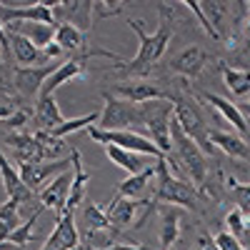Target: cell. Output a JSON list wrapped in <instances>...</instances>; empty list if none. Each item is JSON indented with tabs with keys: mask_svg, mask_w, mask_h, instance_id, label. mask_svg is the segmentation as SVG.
<instances>
[{
	"mask_svg": "<svg viewBox=\"0 0 250 250\" xmlns=\"http://www.w3.org/2000/svg\"><path fill=\"white\" fill-rule=\"evenodd\" d=\"M158 168V185H153V203H170L173 208L180 205V208H188V210H198V208H203V203L208 200L203 195L200 188H195L193 183H188L183 178H175L170 173V165L168 160H158L155 163Z\"/></svg>",
	"mask_w": 250,
	"mask_h": 250,
	"instance_id": "6da1fadb",
	"label": "cell"
},
{
	"mask_svg": "<svg viewBox=\"0 0 250 250\" xmlns=\"http://www.w3.org/2000/svg\"><path fill=\"white\" fill-rule=\"evenodd\" d=\"M128 28L138 35V53L133 60H125L120 62L118 68H125L130 73H143L148 65H155V62L163 58V53L168 50L170 40H173V30H168L165 25H158L155 33H145L143 30V20H135V18H128Z\"/></svg>",
	"mask_w": 250,
	"mask_h": 250,
	"instance_id": "7a4b0ae2",
	"label": "cell"
},
{
	"mask_svg": "<svg viewBox=\"0 0 250 250\" xmlns=\"http://www.w3.org/2000/svg\"><path fill=\"white\" fill-rule=\"evenodd\" d=\"M170 138H173V150L175 155H168L170 168H178L195 183V188H203L205 185V178H208V163H205V153L198 148V143L193 138H188L183 133V128L178 125V120L173 118V125H170Z\"/></svg>",
	"mask_w": 250,
	"mask_h": 250,
	"instance_id": "3957f363",
	"label": "cell"
},
{
	"mask_svg": "<svg viewBox=\"0 0 250 250\" xmlns=\"http://www.w3.org/2000/svg\"><path fill=\"white\" fill-rule=\"evenodd\" d=\"M143 113V128L148 133V140L158 145V150L168 158L173 155V138H170V125L175 118V105L170 98L165 100H150L140 105Z\"/></svg>",
	"mask_w": 250,
	"mask_h": 250,
	"instance_id": "277c9868",
	"label": "cell"
},
{
	"mask_svg": "<svg viewBox=\"0 0 250 250\" xmlns=\"http://www.w3.org/2000/svg\"><path fill=\"white\" fill-rule=\"evenodd\" d=\"M103 100H105V108L100 113V120L95 128L100 130H128V128H143V113L140 105H133V103L115 98L113 93H103Z\"/></svg>",
	"mask_w": 250,
	"mask_h": 250,
	"instance_id": "5b68a950",
	"label": "cell"
},
{
	"mask_svg": "<svg viewBox=\"0 0 250 250\" xmlns=\"http://www.w3.org/2000/svg\"><path fill=\"white\" fill-rule=\"evenodd\" d=\"M88 135L98 143V145H115V148H123V150H130V153H138V155H153L155 160H163L165 155L158 150V145L153 140H148L145 135L135 133V130H100L95 125L88 128Z\"/></svg>",
	"mask_w": 250,
	"mask_h": 250,
	"instance_id": "8992f818",
	"label": "cell"
},
{
	"mask_svg": "<svg viewBox=\"0 0 250 250\" xmlns=\"http://www.w3.org/2000/svg\"><path fill=\"white\" fill-rule=\"evenodd\" d=\"M173 105H175V120H178L180 128H183V133L188 138H193L198 143V148L205 155H215V148L210 145V140H208V133H210V130H208L205 118L200 115L195 103L190 98H175Z\"/></svg>",
	"mask_w": 250,
	"mask_h": 250,
	"instance_id": "52a82bcc",
	"label": "cell"
},
{
	"mask_svg": "<svg viewBox=\"0 0 250 250\" xmlns=\"http://www.w3.org/2000/svg\"><path fill=\"white\" fill-rule=\"evenodd\" d=\"M5 143L13 148V155L18 165H28V163H45V158L60 155L62 148H48L45 143H40L33 133H13L5 138Z\"/></svg>",
	"mask_w": 250,
	"mask_h": 250,
	"instance_id": "ba28073f",
	"label": "cell"
},
{
	"mask_svg": "<svg viewBox=\"0 0 250 250\" xmlns=\"http://www.w3.org/2000/svg\"><path fill=\"white\" fill-rule=\"evenodd\" d=\"M68 168H73V160L70 158H58V160H45V163H28V165H20L18 173H20V180L28 188L30 193H40L45 188V180L48 178H58L62 173H68Z\"/></svg>",
	"mask_w": 250,
	"mask_h": 250,
	"instance_id": "9c48e42d",
	"label": "cell"
},
{
	"mask_svg": "<svg viewBox=\"0 0 250 250\" xmlns=\"http://www.w3.org/2000/svg\"><path fill=\"white\" fill-rule=\"evenodd\" d=\"M53 0H40L33 5H20V8H10L5 3H0V20L5 25L13 23H45V25H58L55 15H53Z\"/></svg>",
	"mask_w": 250,
	"mask_h": 250,
	"instance_id": "30bf717a",
	"label": "cell"
},
{
	"mask_svg": "<svg viewBox=\"0 0 250 250\" xmlns=\"http://www.w3.org/2000/svg\"><path fill=\"white\" fill-rule=\"evenodd\" d=\"M115 98H123L133 103V105H143V103L165 100L170 95L153 80H125V83H115Z\"/></svg>",
	"mask_w": 250,
	"mask_h": 250,
	"instance_id": "8fae6325",
	"label": "cell"
},
{
	"mask_svg": "<svg viewBox=\"0 0 250 250\" xmlns=\"http://www.w3.org/2000/svg\"><path fill=\"white\" fill-rule=\"evenodd\" d=\"M80 248V235H78V228H75V213L65 210L58 220L50 238L43 243L40 250H78Z\"/></svg>",
	"mask_w": 250,
	"mask_h": 250,
	"instance_id": "7c38bea8",
	"label": "cell"
},
{
	"mask_svg": "<svg viewBox=\"0 0 250 250\" xmlns=\"http://www.w3.org/2000/svg\"><path fill=\"white\" fill-rule=\"evenodd\" d=\"M58 70V65H50V62H45V65H30V68H15V90L23 95V98H35L40 95V90H43V85L48 83V78Z\"/></svg>",
	"mask_w": 250,
	"mask_h": 250,
	"instance_id": "4fadbf2b",
	"label": "cell"
},
{
	"mask_svg": "<svg viewBox=\"0 0 250 250\" xmlns=\"http://www.w3.org/2000/svg\"><path fill=\"white\" fill-rule=\"evenodd\" d=\"M93 5L90 0H60L53 8V15L60 18L65 25H75L80 33H88L93 28Z\"/></svg>",
	"mask_w": 250,
	"mask_h": 250,
	"instance_id": "5bb4252c",
	"label": "cell"
},
{
	"mask_svg": "<svg viewBox=\"0 0 250 250\" xmlns=\"http://www.w3.org/2000/svg\"><path fill=\"white\" fill-rule=\"evenodd\" d=\"M70 185H73V173H62L58 178H53L43 190L38 193V200L43 208H53L55 210V220L65 213L68 205V195H70Z\"/></svg>",
	"mask_w": 250,
	"mask_h": 250,
	"instance_id": "9a60e30c",
	"label": "cell"
},
{
	"mask_svg": "<svg viewBox=\"0 0 250 250\" xmlns=\"http://www.w3.org/2000/svg\"><path fill=\"white\" fill-rule=\"evenodd\" d=\"M208 60H210V55H208L200 45H190V48H185L178 58L170 60V70L185 80H195L203 68L208 65Z\"/></svg>",
	"mask_w": 250,
	"mask_h": 250,
	"instance_id": "2e32d148",
	"label": "cell"
},
{
	"mask_svg": "<svg viewBox=\"0 0 250 250\" xmlns=\"http://www.w3.org/2000/svg\"><path fill=\"white\" fill-rule=\"evenodd\" d=\"M148 200H135V198H113L110 205L105 208L108 218L113 223V230H125L135 223V215L140 208H148Z\"/></svg>",
	"mask_w": 250,
	"mask_h": 250,
	"instance_id": "e0dca14e",
	"label": "cell"
},
{
	"mask_svg": "<svg viewBox=\"0 0 250 250\" xmlns=\"http://www.w3.org/2000/svg\"><path fill=\"white\" fill-rule=\"evenodd\" d=\"M198 95H200L205 103H210V108H213V110H218V113L223 115V120H225L228 125H233V128H235L240 135H248V133H250L248 118L243 115V110L235 105V103L225 100V98H220V95H215V93H208V90H200Z\"/></svg>",
	"mask_w": 250,
	"mask_h": 250,
	"instance_id": "ac0fdd59",
	"label": "cell"
},
{
	"mask_svg": "<svg viewBox=\"0 0 250 250\" xmlns=\"http://www.w3.org/2000/svg\"><path fill=\"white\" fill-rule=\"evenodd\" d=\"M5 33H8V43H10V55L20 62V68H30L33 62H43L45 65L43 50H40L35 43H30L28 38H23L20 33H13L8 28H5Z\"/></svg>",
	"mask_w": 250,
	"mask_h": 250,
	"instance_id": "d6986e66",
	"label": "cell"
},
{
	"mask_svg": "<svg viewBox=\"0 0 250 250\" xmlns=\"http://www.w3.org/2000/svg\"><path fill=\"white\" fill-rule=\"evenodd\" d=\"M208 140H210L213 148L223 150L225 155H230L235 160H250V145L235 135V133H225V130H210L208 133Z\"/></svg>",
	"mask_w": 250,
	"mask_h": 250,
	"instance_id": "ffe728a7",
	"label": "cell"
},
{
	"mask_svg": "<svg viewBox=\"0 0 250 250\" xmlns=\"http://www.w3.org/2000/svg\"><path fill=\"white\" fill-rule=\"evenodd\" d=\"M70 160H73V185H70V195H68L65 210H73V213H75V208L83 203V198H85V188H88V183H90V175H88L85 168H83V155H80V150H73V153H70Z\"/></svg>",
	"mask_w": 250,
	"mask_h": 250,
	"instance_id": "44dd1931",
	"label": "cell"
},
{
	"mask_svg": "<svg viewBox=\"0 0 250 250\" xmlns=\"http://www.w3.org/2000/svg\"><path fill=\"white\" fill-rule=\"evenodd\" d=\"M0 178H3L5 193H8V198H10V200L25 203V200H30V198H33V193L23 185V180H20V173L10 165V160L3 155V150H0Z\"/></svg>",
	"mask_w": 250,
	"mask_h": 250,
	"instance_id": "7402d4cb",
	"label": "cell"
},
{
	"mask_svg": "<svg viewBox=\"0 0 250 250\" xmlns=\"http://www.w3.org/2000/svg\"><path fill=\"white\" fill-rule=\"evenodd\" d=\"M35 123H38V130H53L60 123H65L55 95H40L35 100Z\"/></svg>",
	"mask_w": 250,
	"mask_h": 250,
	"instance_id": "603a6c76",
	"label": "cell"
},
{
	"mask_svg": "<svg viewBox=\"0 0 250 250\" xmlns=\"http://www.w3.org/2000/svg\"><path fill=\"white\" fill-rule=\"evenodd\" d=\"M55 28L58 25H45V23H13V25H8V30L20 33L23 38H28L30 43H35L40 50L55 40Z\"/></svg>",
	"mask_w": 250,
	"mask_h": 250,
	"instance_id": "cb8c5ba5",
	"label": "cell"
},
{
	"mask_svg": "<svg viewBox=\"0 0 250 250\" xmlns=\"http://www.w3.org/2000/svg\"><path fill=\"white\" fill-rule=\"evenodd\" d=\"M180 220H183V215H180L178 208H163L160 210V235H158V240L165 250H170L175 245V240L180 238Z\"/></svg>",
	"mask_w": 250,
	"mask_h": 250,
	"instance_id": "d4e9b609",
	"label": "cell"
},
{
	"mask_svg": "<svg viewBox=\"0 0 250 250\" xmlns=\"http://www.w3.org/2000/svg\"><path fill=\"white\" fill-rule=\"evenodd\" d=\"M158 175V168H155V163L150 165V168H145L143 173H138V175H128L120 185H118V190H115V195L113 198H135L138 200V195L145 190V188L150 185V180Z\"/></svg>",
	"mask_w": 250,
	"mask_h": 250,
	"instance_id": "484cf974",
	"label": "cell"
},
{
	"mask_svg": "<svg viewBox=\"0 0 250 250\" xmlns=\"http://www.w3.org/2000/svg\"><path fill=\"white\" fill-rule=\"evenodd\" d=\"M105 153H108L110 163H115L118 168H123L128 175H138V173H143L145 168H150V165L145 163V155L123 150V148H115V145H105Z\"/></svg>",
	"mask_w": 250,
	"mask_h": 250,
	"instance_id": "4316f807",
	"label": "cell"
},
{
	"mask_svg": "<svg viewBox=\"0 0 250 250\" xmlns=\"http://www.w3.org/2000/svg\"><path fill=\"white\" fill-rule=\"evenodd\" d=\"M220 70H223V83H225L228 93L235 98L250 95V68L238 70V68H230L228 62H220Z\"/></svg>",
	"mask_w": 250,
	"mask_h": 250,
	"instance_id": "83f0119b",
	"label": "cell"
},
{
	"mask_svg": "<svg viewBox=\"0 0 250 250\" xmlns=\"http://www.w3.org/2000/svg\"><path fill=\"white\" fill-rule=\"evenodd\" d=\"M83 225L85 230L93 235V233H113V223L108 218V210L98 203H88L83 208Z\"/></svg>",
	"mask_w": 250,
	"mask_h": 250,
	"instance_id": "f1b7e54d",
	"label": "cell"
},
{
	"mask_svg": "<svg viewBox=\"0 0 250 250\" xmlns=\"http://www.w3.org/2000/svg\"><path fill=\"white\" fill-rule=\"evenodd\" d=\"M55 43H58L62 50L85 53V33H80L75 25L58 23V28H55Z\"/></svg>",
	"mask_w": 250,
	"mask_h": 250,
	"instance_id": "f546056e",
	"label": "cell"
},
{
	"mask_svg": "<svg viewBox=\"0 0 250 250\" xmlns=\"http://www.w3.org/2000/svg\"><path fill=\"white\" fill-rule=\"evenodd\" d=\"M18 200H5L0 205V243H10V235L20 228V218H18Z\"/></svg>",
	"mask_w": 250,
	"mask_h": 250,
	"instance_id": "4dcf8cb0",
	"label": "cell"
},
{
	"mask_svg": "<svg viewBox=\"0 0 250 250\" xmlns=\"http://www.w3.org/2000/svg\"><path fill=\"white\" fill-rule=\"evenodd\" d=\"M100 120V113H88V115H80V118H73V120H65V123H60L58 128H53V130H48L55 140H62L65 135H70V133H78V130H83V128H90V125H95Z\"/></svg>",
	"mask_w": 250,
	"mask_h": 250,
	"instance_id": "1f68e13d",
	"label": "cell"
},
{
	"mask_svg": "<svg viewBox=\"0 0 250 250\" xmlns=\"http://www.w3.org/2000/svg\"><path fill=\"white\" fill-rule=\"evenodd\" d=\"M43 210H45V208H43V205H38V208H35V213H30V218H28V220H25V223L10 235V243H13L15 248H25V245L33 240V228H35V223H38V218H40V213H43Z\"/></svg>",
	"mask_w": 250,
	"mask_h": 250,
	"instance_id": "d6a6232c",
	"label": "cell"
},
{
	"mask_svg": "<svg viewBox=\"0 0 250 250\" xmlns=\"http://www.w3.org/2000/svg\"><path fill=\"white\" fill-rule=\"evenodd\" d=\"M228 190H230V195L235 198L238 210L250 215V183H240L235 178H228Z\"/></svg>",
	"mask_w": 250,
	"mask_h": 250,
	"instance_id": "836d02e7",
	"label": "cell"
},
{
	"mask_svg": "<svg viewBox=\"0 0 250 250\" xmlns=\"http://www.w3.org/2000/svg\"><path fill=\"white\" fill-rule=\"evenodd\" d=\"M225 225H228V233L235 235L238 240H243L245 238V230L250 228V215L240 213L238 208H235V210H230V213L225 215Z\"/></svg>",
	"mask_w": 250,
	"mask_h": 250,
	"instance_id": "e575fe53",
	"label": "cell"
},
{
	"mask_svg": "<svg viewBox=\"0 0 250 250\" xmlns=\"http://www.w3.org/2000/svg\"><path fill=\"white\" fill-rule=\"evenodd\" d=\"M203 10H205L208 20H210V25H215V33L223 40V18L228 13V3H203Z\"/></svg>",
	"mask_w": 250,
	"mask_h": 250,
	"instance_id": "d590c367",
	"label": "cell"
},
{
	"mask_svg": "<svg viewBox=\"0 0 250 250\" xmlns=\"http://www.w3.org/2000/svg\"><path fill=\"white\" fill-rule=\"evenodd\" d=\"M188 10H190L195 18H198V23H200V28L208 33V35H210L213 40H220V35L215 33V28L210 25V20H208V15H205V10H203V3H198V0H185V3H183Z\"/></svg>",
	"mask_w": 250,
	"mask_h": 250,
	"instance_id": "8d00e7d4",
	"label": "cell"
},
{
	"mask_svg": "<svg viewBox=\"0 0 250 250\" xmlns=\"http://www.w3.org/2000/svg\"><path fill=\"white\" fill-rule=\"evenodd\" d=\"M95 18H115L125 13V3H108V0H100V3L93 5Z\"/></svg>",
	"mask_w": 250,
	"mask_h": 250,
	"instance_id": "74e56055",
	"label": "cell"
},
{
	"mask_svg": "<svg viewBox=\"0 0 250 250\" xmlns=\"http://www.w3.org/2000/svg\"><path fill=\"white\" fill-rule=\"evenodd\" d=\"M30 115H35V113H30L28 108H18L8 120H3L0 123V128H13V130H18V128H23V125L30 120Z\"/></svg>",
	"mask_w": 250,
	"mask_h": 250,
	"instance_id": "f35d334b",
	"label": "cell"
},
{
	"mask_svg": "<svg viewBox=\"0 0 250 250\" xmlns=\"http://www.w3.org/2000/svg\"><path fill=\"white\" fill-rule=\"evenodd\" d=\"M215 245H218V250H250V248H245L235 235H230L228 230L215 235Z\"/></svg>",
	"mask_w": 250,
	"mask_h": 250,
	"instance_id": "ab89813d",
	"label": "cell"
},
{
	"mask_svg": "<svg viewBox=\"0 0 250 250\" xmlns=\"http://www.w3.org/2000/svg\"><path fill=\"white\" fill-rule=\"evenodd\" d=\"M15 110H18V108H15L13 98H10V95H5L3 100H0V123H3V120H8V118H10Z\"/></svg>",
	"mask_w": 250,
	"mask_h": 250,
	"instance_id": "60d3db41",
	"label": "cell"
},
{
	"mask_svg": "<svg viewBox=\"0 0 250 250\" xmlns=\"http://www.w3.org/2000/svg\"><path fill=\"white\" fill-rule=\"evenodd\" d=\"M60 55H62V48L55 43V40H53L50 45L43 48V58H45V62H48V60H55V58H60Z\"/></svg>",
	"mask_w": 250,
	"mask_h": 250,
	"instance_id": "b9f144b4",
	"label": "cell"
},
{
	"mask_svg": "<svg viewBox=\"0 0 250 250\" xmlns=\"http://www.w3.org/2000/svg\"><path fill=\"white\" fill-rule=\"evenodd\" d=\"M93 250H145V245H123V243H113V245H105V248H93Z\"/></svg>",
	"mask_w": 250,
	"mask_h": 250,
	"instance_id": "7bdbcfd3",
	"label": "cell"
},
{
	"mask_svg": "<svg viewBox=\"0 0 250 250\" xmlns=\"http://www.w3.org/2000/svg\"><path fill=\"white\" fill-rule=\"evenodd\" d=\"M198 250H218L215 238H210V235H200V240H198Z\"/></svg>",
	"mask_w": 250,
	"mask_h": 250,
	"instance_id": "ee69618b",
	"label": "cell"
},
{
	"mask_svg": "<svg viewBox=\"0 0 250 250\" xmlns=\"http://www.w3.org/2000/svg\"><path fill=\"white\" fill-rule=\"evenodd\" d=\"M243 30H245V35L250 38V15H248V18L243 20Z\"/></svg>",
	"mask_w": 250,
	"mask_h": 250,
	"instance_id": "f6af8a7d",
	"label": "cell"
},
{
	"mask_svg": "<svg viewBox=\"0 0 250 250\" xmlns=\"http://www.w3.org/2000/svg\"><path fill=\"white\" fill-rule=\"evenodd\" d=\"M0 250H15L13 243H0Z\"/></svg>",
	"mask_w": 250,
	"mask_h": 250,
	"instance_id": "bcb514c9",
	"label": "cell"
},
{
	"mask_svg": "<svg viewBox=\"0 0 250 250\" xmlns=\"http://www.w3.org/2000/svg\"><path fill=\"white\" fill-rule=\"evenodd\" d=\"M0 68H3V48H0Z\"/></svg>",
	"mask_w": 250,
	"mask_h": 250,
	"instance_id": "7dc6e473",
	"label": "cell"
},
{
	"mask_svg": "<svg viewBox=\"0 0 250 250\" xmlns=\"http://www.w3.org/2000/svg\"><path fill=\"white\" fill-rule=\"evenodd\" d=\"M170 250H178V248H170Z\"/></svg>",
	"mask_w": 250,
	"mask_h": 250,
	"instance_id": "c3c4849f",
	"label": "cell"
},
{
	"mask_svg": "<svg viewBox=\"0 0 250 250\" xmlns=\"http://www.w3.org/2000/svg\"><path fill=\"white\" fill-rule=\"evenodd\" d=\"M78 250H83V248H78Z\"/></svg>",
	"mask_w": 250,
	"mask_h": 250,
	"instance_id": "681fc988",
	"label": "cell"
}]
</instances>
